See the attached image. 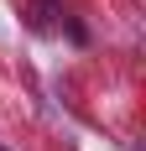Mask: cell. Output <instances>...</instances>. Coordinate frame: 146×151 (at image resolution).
I'll list each match as a JSON object with an SVG mask.
<instances>
[{"mask_svg":"<svg viewBox=\"0 0 146 151\" xmlns=\"http://www.w3.org/2000/svg\"><path fill=\"white\" fill-rule=\"evenodd\" d=\"M26 21L37 31H52V26H58V0H31V5H26Z\"/></svg>","mask_w":146,"mask_h":151,"instance_id":"6da1fadb","label":"cell"}]
</instances>
